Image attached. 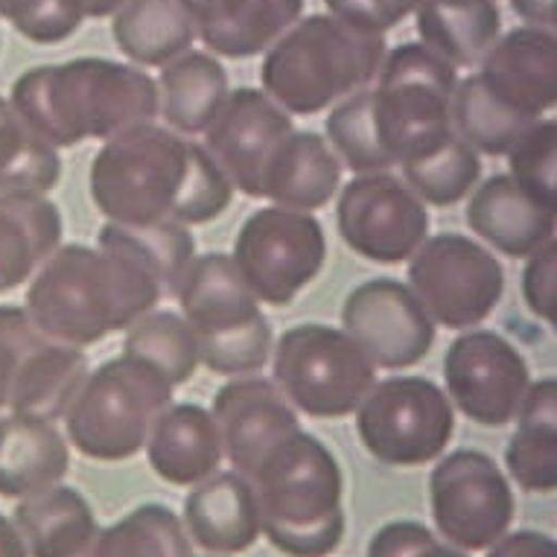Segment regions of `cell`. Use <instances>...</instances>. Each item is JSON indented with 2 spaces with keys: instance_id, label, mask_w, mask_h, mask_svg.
Here are the masks:
<instances>
[{
  "instance_id": "obj_1",
  "label": "cell",
  "mask_w": 557,
  "mask_h": 557,
  "mask_svg": "<svg viewBox=\"0 0 557 557\" xmlns=\"http://www.w3.org/2000/svg\"><path fill=\"white\" fill-rule=\"evenodd\" d=\"M94 208L120 225H208L234 201V187L201 144L140 123L102 140L88 170Z\"/></svg>"
},
{
  "instance_id": "obj_2",
  "label": "cell",
  "mask_w": 557,
  "mask_h": 557,
  "mask_svg": "<svg viewBox=\"0 0 557 557\" xmlns=\"http://www.w3.org/2000/svg\"><path fill=\"white\" fill-rule=\"evenodd\" d=\"M10 106L45 144L71 149L152 123L158 117V85L135 64L83 55L24 71L12 83Z\"/></svg>"
},
{
  "instance_id": "obj_3",
  "label": "cell",
  "mask_w": 557,
  "mask_h": 557,
  "mask_svg": "<svg viewBox=\"0 0 557 557\" xmlns=\"http://www.w3.org/2000/svg\"><path fill=\"white\" fill-rule=\"evenodd\" d=\"M161 298V286L128 260L71 243L29 277L24 310L41 336L85 350L111 333H126Z\"/></svg>"
},
{
  "instance_id": "obj_4",
  "label": "cell",
  "mask_w": 557,
  "mask_h": 557,
  "mask_svg": "<svg viewBox=\"0 0 557 557\" xmlns=\"http://www.w3.org/2000/svg\"><path fill=\"white\" fill-rule=\"evenodd\" d=\"M263 537L286 557H330L342 546L345 475L336 456L310 432L277 441L251 473Z\"/></svg>"
},
{
  "instance_id": "obj_5",
  "label": "cell",
  "mask_w": 557,
  "mask_h": 557,
  "mask_svg": "<svg viewBox=\"0 0 557 557\" xmlns=\"http://www.w3.org/2000/svg\"><path fill=\"white\" fill-rule=\"evenodd\" d=\"M385 53L383 36H362L333 15H307L265 50L260 85L286 114L310 117L374 83Z\"/></svg>"
},
{
  "instance_id": "obj_6",
  "label": "cell",
  "mask_w": 557,
  "mask_h": 557,
  "mask_svg": "<svg viewBox=\"0 0 557 557\" xmlns=\"http://www.w3.org/2000/svg\"><path fill=\"white\" fill-rule=\"evenodd\" d=\"M184 321L199 342V362L213 374L255 376L272 357V327L231 255L193 257L175 289Z\"/></svg>"
},
{
  "instance_id": "obj_7",
  "label": "cell",
  "mask_w": 557,
  "mask_h": 557,
  "mask_svg": "<svg viewBox=\"0 0 557 557\" xmlns=\"http://www.w3.org/2000/svg\"><path fill=\"white\" fill-rule=\"evenodd\" d=\"M173 385L144 362L117 357L85 376L62 421L64 438L91 461H128L147 447L152 423L173 403Z\"/></svg>"
},
{
  "instance_id": "obj_8",
  "label": "cell",
  "mask_w": 557,
  "mask_h": 557,
  "mask_svg": "<svg viewBox=\"0 0 557 557\" xmlns=\"http://www.w3.org/2000/svg\"><path fill=\"white\" fill-rule=\"evenodd\" d=\"M458 74L430 47L406 45L388 50L371 88L376 135L394 166L438 147L453 135L449 100Z\"/></svg>"
},
{
  "instance_id": "obj_9",
  "label": "cell",
  "mask_w": 557,
  "mask_h": 557,
  "mask_svg": "<svg viewBox=\"0 0 557 557\" xmlns=\"http://www.w3.org/2000/svg\"><path fill=\"white\" fill-rule=\"evenodd\" d=\"M272 383L295 411L315 421H338L354 414L371 385L374 362L342 327L295 324L272 347Z\"/></svg>"
},
{
  "instance_id": "obj_10",
  "label": "cell",
  "mask_w": 557,
  "mask_h": 557,
  "mask_svg": "<svg viewBox=\"0 0 557 557\" xmlns=\"http://www.w3.org/2000/svg\"><path fill=\"white\" fill-rule=\"evenodd\" d=\"M362 447L388 467H423L447 453L456 435V409L426 376L400 374L380 380L357 406Z\"/></svg>"
},
{
  "instance_id": "obj_11",
  "label": "cell",
  "mask_w": 557,
  "mask_h": 557,
  "mask_svg": "<svg viewBox=\"0 0 557 557\" xmlns=\"http://www.w3.org/2000/svg\"><path fill=\"white\" fill-rule=\"evenodd\" d=\"M406 286L435 327L475 330L503 304L505 269L482 243L447 231L423 239L409 257Z\"/></svg>"
},
{
  "instance_id": "obj_12",
  "label": "cell",
  "mask_w": 557,
  "mask_h": 557,
  "mask_svg": "<svg viewBox=\"0 0 557 557\" xmlns=\"http://www.w3.org/2000/svg\"><path fill=\"white\" fill-rule=\"evenodd\" d=\"M231 260L257 301L284 310L327 263V234L312 213L269 205L239 225Z\"/></svg>"
},
{
  "instance_id": "obj_13",
  "label": "cell",
  "mask_w": 557,
  "mask_h": 557,
  "mask_svg": "<svg viewBox=\"0 0 557 557\" xmlns=\"http://www.w3.org/2000/svg\"><path fill=\"white\" fill-rule=\"evenodd\" d=\"M430 505L441 537L467 555L494 546L517 513L511 479L482 449H456L432 467Z\"/></svg>"
},
{
  "instance_id": "obj_14",
  "label": "cell",
  "mask_w": 557,
  "mask_h": 557,
  "mask_svg": "<svg viewBox=\"0 0 557 557\" xmlns=\"http://www.w3.org/2000/svg\"><path fill=\"white\" fill-rule=\"evenodd\" d=\"M336 228L354 255L397 265L430 237V211L397 175H357L338 187Z\"/></svg>"
},
{
  "instance_id": "obj_15",
  "label": "cell",
  "mask_w": 557,
  "mask_h": 557,
  "mask_svg": "<svg viewBox=\"0 0 557 557\" xmlns=\"http://www.w3.org/2000/svg\"><path fill=\"white\" fill-rule=\"evenodd\" d=\"M444 383L453 409L467 421L499 430L517 418L531 385V368L494 330H465L444 354Z\"/></svg>"
},
{
  "instance_id": "obj_16",
  "label": "cell",
  "mask_w": 557,
  "mask_h": 557,
  "mask_svg": "<svg viewBox=\"0 0 557 557\" xmlns=\"http://www.w3.org/2000/svg\"><path fill=\"white\" fill-rule=\"evenodd\" d=\"M342 330L383 371L421 366L435 345L432 319L409 286L394 277L354 286L342 304Z\"/></svg>"
},
{
  "instance_id": "obj_17",
  "label": "cell",
  "mask_w": 557,
  "mask_h": 557,
  "mask_svg": "<svg viewBox=\"0 0 557 557\" xmlns=\"http://www.w3.org/2000/svg\"><path fill=\"white\" fill-rule=\"evenodd\" d=\"M289 132H295L293 114H286L260 88H237L228 91L220 114L205 128L201 147L225 173L234 190L248 199H263V170Z\"/></svg>"
},
{
  "instance_id": "obj_18",
  "label": "cell",
  "mask_w": 557,
  "mask_h": 557,
  "mask_svg": "<svg viewBox=\"0 0 557 557\" xmlns=\"http://www.w3.org/2000/svg\"><path fill=\"white\" fill-rule=\"evenodd\" d=\"M213 421L220 430L222 456L239 475L251 479L260 458L301 430L298 411L284 392L263 376H234L213 397Z\"/></svg>"
},
{
  "instance_id": "obj_19",
  "label": "cell",
  "mask_w": 557,
  "mask_h": 557,
  "mask_svg": "<svg viewBox=\"0 0 557 557\" xmlns=\"http://www.w3.org/2000/svg\"><path fill=\"white\" fill-rule=\"evenodd\" d=\"M479 76L508 109L543 120L557 102L555 29L517 27L499 36L479 62Z\"/></svg>"
},
{
  "instance_id": "obj_20",
  "label": "cell",
  "mask_w": 557,
  "mask_h": 557,
  "mask_svg": "<svg viewBox=\"0 0 557 557\" xmlns=\"http://www.w3.org/2000/svg\"><path fill=\"white\" fill-rule=\"evenodd\" d=\"M182 522L193 546L208 555H239L263 537L260 505L251 479L237 470L213 473L184 496Z\"/></svg>"
},
{
  "instance_id": "obj_21",
  "label": "cell",
  "mask_w": 557,
  "mask_h": 557,
  "mask_svg": "<svg viewBox=\"0 0 557 557\" xmlns=\"http://www.w3.org/2000/svg\"><path fill=\"white\" fill-rule=\"evenodd\" d=\"M465 220L475 237L513 260H525L552 243L557 228V211L531 199L511 175H491L473 187Z\"/></svg>"
},
{
  "instance_id": "obj_22",
  "label": "cell",
  "mask_w": 557,
  "mask_h": 557,
  "mask_svg": "<svg viewBox=\"0 0 557 557\" xmlns=\"http://www.w3.org/2000/svg\"><path fill=\"white\" fill-rule=\"evenodd\" d=\"M196 38L225 59H251L304 15V0H182Z\"/></svg>"
},
{
  "instance_id": "obj_23",
  "label": "cell",
  "mask_w": 557,
  "mask_h": 557,
  "mask_svg": "<svg viewBox=\"0 0 557 557\" xmlns=\"http://www.w3.org/2000/svg\"><path fill=\"white\" fill-rule=\"evenodd\" d=\"M147 461L158 479L175 487L193 484L220 473L222 441L211 409L199 403H170L147 438Z\"/></svg>"
},
{
  "instance_id": "obj_24",
  "label": "cell",
  "mask_w": 557,
  "mask_h": 557,
  "mask_svg": "<svg viewBox=\"0 0 557 557\" xmlns=\"http://www.w3.org/2000/svg\"><path fill=\"white\" fill-rule=\"evenodd\" d=\"M71 470V444L55 421L36 414L0 418V496L45 494Z\"/></svg>"
},
{
  "instance_id": "obj_25",
  "label": "cell",
  "mask_w": 557,
  "mask_h": 557,
  "mask_svg": "<svg viewBox=\"0 0 557 557\" xmlns=\"http://www.w3.org/2000/svg\"><path fill=\"white\" fill-rule=\"evenodd\" d=\"M342 187V161L319 132H289L263 170L260 196L289 211H321Z\"/></svg>"
},
{
  "instance_id": "obj_26",
  "label": "cell",
  "mask_w": 557,
  "mask_h": 557,
  "mask_svg": "<svg viewBox=\"0 0 557 557\" xmlns=\"http://www.w3.org/2000/svg\"><path fill=\"white\" fill-rule=\"evenodd\" d=\"M62 234V213L45 193H0V295L27 284Z\"/></svg>"
},
{
  "instance_id": "obj_27",
  "label": "cell",
  "mask_w": 557,
  "mask_h": 557,
  "mask_svg": "<svg viewBox=\"0 0 557 557\" xmlns=\"http://www.w3.org/2000/svg\"><path fill=\"white\" fill-rule=\"evenodd\" d=\"M10 520L29 557H85L100 531L91 503L67 484L18 499Z\"/></svg>"
},
{
  "instance_id": "obj_28",
  "label": "cell",
  "mask_w": 557,
  "mask_h": 557,
  "mask_svg": "<svg viewBox=\"0 0 557 557\" xmlns=\"http://www.w3.org/2000/svg\"><path fill=\"white\" fill-rule=\"evenodd\" d=\"M91 366L83 347L59 345L41 336L21 362L7 392V414H36L47 421H62L67 403L74 400Z\"/></svg>"
},
{
  "instance_id": "obj_29",
  "label": "cell",
  "mask_w": 557,
  "mask_h": 557,
  "mask_svg": "<svg viewBox=\"0 0 557 557\" xmlns=\"http://www.w3.org/2000/svg\"><path fill=\"white\" fill-rule=\"evenodd\" d=\"M517 430L505 447V467L529 494L557 491V380L543 376L529 385L517 411Z\"/></svg>"
},
{
  "instance_id": "obj_30",
  "label": "cell",
  "mask_w": 557,
  "mask_h": 557,
  "mask_svg": "<svg viewBox=\"0 0 557 557\" xmlns=\"http://www.w3.org/2000/svg\"><path fill=\"white\" fill-rule=\"evenodd\" d=\"M423 47L453 67H473L503 36L496 0H421L414 10Z\"/></svg>"
},
{
  "instance_id": "obj_31",
  "label": "cell",
  "mask_w": 557,
  "mask_h": 557,
  "mask_svg": "<svg viewBox=\"0 0 557 557\" xmlns=\"http://www.w3.org/2000/svg\"><path fill=\"white\" fill-rule=\"evenodd\" d=\"M158 114L175 135H205L228 97V74L211 53L187 50L161 67Z\"/></svg>"
},
{
  "instance_id": "obj_32",
  "label": "cell",
  "mask_w": 557,
  "mask_h": 557,
  "mask_svg": "<svg viewBox=\"0 0 557 557\" xmlns=\"http://www.w3.org/2000/svg\"><path fill=\"white\" fill-rule=\"evenodd\" d=\"M111 38L128 62L164 67L190 50L196 29L182 0H126L111 15Z\"/></svg>"
},
{
  "instance_id": "obj_33",
  "label": "cell",
  "mask_w": 557,
  "mask_h": 557,
  "mask_svg": "<svg viewBox=\"0 0 557 557\" xmlns=\"http://www.w3.org/2000/svg\"><path fill=\"white\" fill-rule=\"evenodd\" d=\"M97 248L117 255L147 272L164 295H175L187 265L196 257V237L187 225L158 222V225H120L106 222L97 234Z\"/></svg>"
},
{
  "instance_id": "obj_34",
  "label": "cell",
  "mask_w": 557,
  "mask_h": 557,
  "mask_svg": "<svg viewBox=\"0 0 557 557\" xmlns=\"http://www.w3.org/2000/svg\"><path fill=\"white\" fill-rule=\"evenodd\" d=\"M449 123L475 156L499 158L508 156L513 144L537 120L522 117L520 111L508 109L499 97L491 94L482 76L470 74L456 83V91L449 100Z\"/></svg>"
},
{
  "instance_id": "obj_35",
  "label": "cell",
  "mask_w": 557,
  "mask_h": 557,
  "mask_svg": "<svg viewBox=\"0 0 557 557\" xmlns=\"http://www.w3.org/2000/svg\"><path fill=\"white\" fill-rule=\"evenodd\" d=\"M85 557H193V543L178 513L147 503L97 531Z\"/></svg>"
},
{
  "instance_id": "obj_36",
  "label": "cell",
  "mask_w": 557,
  "mask_h": 557,
  "mask_svg": "<svg viewBox=\"0 0 557 557\" xmlns=\"http://www.w3.org/2000/svg\"><path fill=\"white\" fill-rule=\"evenodd\" d=\"M123 357L144 362L164 376L166 383H190L199 371V342L182 312L152 310L137 319L123 338Z\"/></svg>"
},
{
  "instance_id": "obj_37",
  "label": "cell",
  "mask_w": 557,
  "mask_h": 557,
  "mask_svg": "<svg viewBox=\"0 0 557 557\" xmlns=\"http://www.w3.org/2000/svg\"><path fill=\"white\" fill-rule=\"evenodd\" d=\"M403 182L423 205L432 208H449L467 199L482 175V161L465 140L453 132L438 147L418 158L403 161Z\"/></svg>"
},
{
  "instance_id": "obj_38",
  "label": "cell",
  "mask_w": 557,
  "mask_h": 557,
  "mask_svg": "<svg viewBox=\"0 0 557 557\" xmlns=\"http://www.w3.org/2000/svg\"><path fill=\"white\" fill-rule=\"evenodd\" d=\"M62 178L59 149L24 126L0 97V193H50Z\"/></svg>"
},
{
  "instance_id": "obj_39",
  "label": "cell",
  "mask_w": 557,
  "mask_h": 557,
  "mask_svg": "<svg viewBox=\"0 0 557 557\" xmlns=\"http://www.w3.org/2000/svg\"><path fill=\"white\" fill-rule=\"evenodd\" d=\"M324 132H327L330 149L336 152L342 166H347L350 173H388L394 166L392 158L385 156L383 144H380V135H376L374 111H371V85L336 102L324 120Z\"/></svg>"
},
{
  "instance_id": "obj_40",
  "label": "cell",
  "mask_w": 557,
  "mask_h": 557,
  "mask_svg": "<svg viewBox=\"0 0 557 557\" xmlns=\"http://www.w3.org/2000/svg\"><path fill=\"white\" fill-rule=\"evenodd\" d=\"M511 178L531 199L557 211V123L552 117L537 120L508 152Z\"/></svg>"
},
{
  "instance_id": "obj_41",
  "label": "cell",
  "mask_w": 557,
  "mask_h": 557,
  "mask_svg": "<svg viewBox=\"0 0 557 557\" xmlns=\"http://www.w3.org/2000/svg\"><path fill=\"white\" fill-rule=\"evenodd\" d=\"M0 18L33 45H62L85 21L79 0H0Z\"/></svg>"
},
{
  "instance_id": "obj_42",
  "label": "cell",
  "mask_w": 557,
  "mask_h": 557,
  "mask_svg": "<svg viewBox=\"0 0 557 557\" xmlns=\"http://www.w3.org/2000/svg\"><path fill=\"white\" fill-rule=\"evenodd\" d=\"M324 3L333 18L362 36H385L421 7V0H324Z\"/></svg>"
},
{
  "instance_id": "obj_43",
  "label": "cell",
  "mask_w": 557,
  "mask_h": 557,
  "mask_svg": "<svg viewBox=\"0 0 557 557\" xmlns=\"http://www.w3.org/2000/svg\"><path fill=\"white\" fill-rule=\"evenodd\" d=\"M38 338L41 333L29 321L24 304H0V409L7 406L12 376L18 374L21 362Z\"/></svg>"
},
{
  "instance_id": "obj_44",
  "label": "cell",
  "mask_w": 557,
  "mask_h": 557,
  "mask_svg": "<svg viewBox=\"0 0 557 557\" xmlns=\"http://www.w3.org/2000/svg\"><path fill=\"white\" fill-rule=\"evenodd\" d=\"M522 301L537 315L546 321L548 327L557 324V239L537 248L534 255L525 257V269H522Z\"/></svg>"
},
{
  "instance_id": "obj_45",
  "label": "cell",
  "mask_w": 557,
  "mask_h": 557,
  "mask_svg": "<svg viewBox=\"0 0 557 557\" xmlns=\"http://www.w3.org/2000/svg\"><path fill=\"white\" fill-rule=\"evenodd\" d=\"M435 537L423 522L394 520L385 522L368 543L366 557H414Z\"/></svg>"
},
{
  "instance_id": "obj_46",
  "label": "cell",
  "mask_w": 557,
  "mask_h": 557,
  "mask_svg": "<svg viewBox=\"0 0 557 557\" xmlns=\"http://www.w3.org/2000/svg\"><path fill=\"white\" fill-rule=\"evenodd\" d=\"M484 552H487L484 557H557V543L543 531L522 529L508 531Z\"/></svg>"
},
{
  "instance_id": "obj_47",
  "label": "cell",
  "mask_w": 557,
  "mask_h": 557,
  "mask_svg": "<svg viewBox=\"0 0 557 557\" xmlns=\"http://www.w3.org/2000/svg\"><path fill=\"white\" fill-rule=\"evenodd\" d=\"M513 15L525 21V27H557V0H508Z\"/></svg>"
},
{
  "instance_id": "obj_48",
  "label": "cell",
  "mask_w": 557,
  "mask_h": 557,
  "mask_svg": "<svg viewBox=\"0 0 557 557\" xmlns=\"http://www.w3.org/2000/svg\"><path fill=\"white\" fill-rule=\"evenodd\" d=\"M0 557H29L27 546H24V540H21L10 517L0 520Z\"/></svg>"
},
{
  "instance_id": "obj_49",
  "label": "cell",
  "mask_w": 557,
  "mask_h": 557,
  "mask_svg": "<svg viewBox=\"0 0 557 557\" xmlns=\"http://www.w3.org/2000/svg\"><path fill=\"white\" fill-rule=\"evenodd\" d=\"M79 3H83L85 18H109L126 0H79Z\"/></svg>"
},
{
  "instance_id": "obj_50",
  "label": "cell",
  "mask_w": 557,
  "mask_h": 557,
  "mask_svg": "<svg viewBox=\"0 0 557 557\" xmlns=\"http://www.w3.org/2000/svg\"><path fill=\"white\" fill-rule=\"evenodd\" d=\"M414 557H470V555H467V552H461V548L449 546V543H441L438 537H432L430 543H426V546H423Z\"/></svg>"
},
{
  "instance_id": "obj_51",
  "label": "cell",
  "mask_w": 557,
  "mask_h": 557,
  "mask_svg": "<svg viewBox=\"0 0 557 557\" xmlns=\"http://www.w3.org/2000/svg\"><path fill=\"white\" fill-rule=\"evenodd\" d=\"M208 557H222V555H208Z\"/></svg>"
}]
</instances>
